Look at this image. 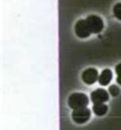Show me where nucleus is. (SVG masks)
I'll return each mask as SVG.
<instances>
[{
  "instance_id": "nucleus-1",
  "label": "nucleus",
  "mask_w": 121,
  "mask_h": 130,
  "mask_svg": "<svg viewBox=\"0 0 121 130\" xmlns=\"http://www.w3.org/2000/svg\"><path fill=\"white\" fill-rule=\"evenodd\" d=\"M89 101H91V97H88L85 93L75 92V93H72L69 96V98H68V106L72 110L82 108V107H88Z\"/></svg>"
},
{
  "instance_id": "nucleus-2",
  "label": "nucleus",
  "mask_w": 121,
  "mask_h": 130,
  "mask_svg": "<svg viewBox=\"0 0 121 130\" xmlns=\"http://www.w3.org/2000/svg\"><path fill=\"white\" fill-rule=\"evenodd\" d=\"M92 111L88 107H82V108H75L72 112V119L75 124H85L91 119Z\"/></svg>"
},
{
  "instance_id": "nucleus-3",
  "label": "nucleus",
  "mask_w": 121,
  "mask_h": 130,
  "mask_svg": "<svg viewBox=\"0 0 121 130\" xmlns=\"http://www.w3.org/2000/svg\"><path fill=\"white\" fill-rule=\"evenodd\" d=\"M85 21H87L92 33H101L103 31V26L105 24H103V19L99 15H96V14L88 15Z\"/></svg>"
},
{
  "instance_id": "nucleus-4",
  "label": "nucleus",
  "mask_w": 121,
  "mask_h": 130,
  "mask_svg": "<svg viewBox=\"0 0 121 130\" xmlns=\"http://www.w3.org/2000/svg\"><path fill=\"white\" fill-rule=\"evenodd\" d=\"M74 31H75V35H77L79 38H88V37L91 36V33H92L85 19H79V21L75 23Z\"/></svg>"
},
{
  "instance_id": "nucleus-5",
  "label": "nucleus",
  "mask_w": 121,
  "mask_h": 130,
  "mask_svg": "<svg viewBox=\"0 0 121 130\" xmlns=\"http://www.w3.org/2000/svg\"><path fill=\"white\" fill-rule=\"evenodd\" d=\"M110 98V93L103 88H97L91 93V101L93 103H106Z\"/></svg>"
},
{
  "instance_id": "nucleus-6",
  "label": "nucleus",
  "mask_w": 121,
  "mask_h": 130,
  "mask_svg": "<svg viewBox=\"0 0 121 130\" xmlns=\"http://www.w3.org/2000/svg\"><path fill=\"white\" fill-rule=\"evenodd\" d=\"M99 75H98V72L97 69L94 68H88L83 72L82 74V80L85 83V84H94L97 80H98Z\"/></svg>"
},
{
  "instance_id": "nucleus-7",
  "label": "nucleus",
  "mask_w": 121,
  "mask_h": 130,
  "mask_svg": "<svg viewBox=\"0 0 121 130\" xmlns=\"http://www.w3.org/2000/svg\"><path fill=\"white\" fill-rule=\"evenodd\" d=\"M112 80V70L111 69H103L99 74L98 83L101 86H108V83Z\"/></svg>"
},
{
  "instance_id": "nucleus-8",
  "label": "nucleus",
  "mask_w": 121,
  "mask_h": 130,
  "mask_svg": "<svg viewBox=\"0 0 121 130\" xmlns=\"http://www.w3.org/2000/svg\"><path fill=\"white\" fill-rule=\"evenodd\" d=\"M92 111H93L97 116H103V115L107 113V111H108V106H107L106 103H93Z\"/></svg>"
},
{
  "instance_id": "nucleus-9",
  "label": "nucleus",
  "mask_w": 121,
  "mask_h": 130,
  "mask_svg": "<svg viewBox=\"0 0 121 130\" xmlns=\"http://www.w3.org/2000/svg\"><path fill=\"white\" fill-rule=\"evenodd\" d=\"M112 10H113V15H115V18L118 19V21H121V3L115 4Z\"/></svg>"
},
{
  "instance_id": "nucleus-10",
  "label": "nucleus",
  "mask_w": 121,
  "mask_h": 130,
  "mask_svg": "<svg viewBox=\"0 0 121 130\" xmlns=\"http://www.w3.org/2000/svg\"><path fill=\"white\" fill-rule=\"evenodd\" d=\"M108 93H110V96H113V97L118 96V94H120V88H118V86L111 84L110 88H108Z\"/></svg>"
},
{
  "instance_id": "nucleus-11",
  "label": "nucleus",
  "mask_w": 121,
  "mask_h": 130,
  "mask_svg": "<svg viewBox=\"0 0 121 130\" xmlns=\"http://www.w3.org/2000/svg\"><path fill=\"white\" fill-rule=\"evenodd\" d=\"M115 72H116V74H117V75H121V62L116 65V68H115Z\"/></svg>"
},
{
  "instance_id": "nucleus-12",
  "label": "nucleus",
  "mask_w": 121,
  "mask_h": 130,
  "mask_svg": "<svg viewBox=\"0 0 121 130\" xmlns=\"http://www.w3.org/2000/svg\"><path fill=\"white\" fill-rule=\"evenodd\" d=\"M117 83L121 86V75H117Z\"/></svg>"
}]
</instances>
